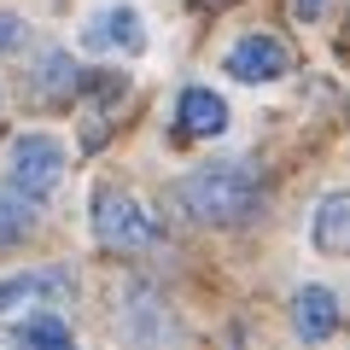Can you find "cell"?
I'll return each instance as SVG.
<instances>
[{"label":"cell","mask_w":350,"mask_h":350,"mask_svg":"<svg viewBox=\"0 0 350 350\" xmlns=\"http://www.w3.org/2000/svg\"><path fill=\"white\" fill-rule=\"evenodd\" d=\"M181 204H187L199 222H251V216L262 211V187L257 175L245 170V163H204L199 175H187L181 181Z\"/></svg>","instance_id":"obj_1"},{"label":"cell","mask_w":350,"mask_h":350,"mask_svg":"<svg viewBox=\"0 0 350 350\" xmlns=\"http://www.w3.org/2000/svg\"><path fill=\"white\" fill-rule=\"evenodd\" d=\"M94 234H100V245H117V251H152L163 239V228L152 222V211H140L135 199L100 193V199H94Z\"/></svg>","instance_id":"obj_2"},{"label":"cell","mask_w":350,"mask_h":350,"mask_svg":"<svg viewBox=\"0 0 350 350\" xmlns=\"http://www.w3.org/2000/svg\"><path fill=\"white\" fill-rule=\"evenodd\" d=\"M59 175H64V146L53 135H18L12 140V181L24 193H53L59 187Z\"/></svg>","instance_id":"obj_3"},{"label":"cell","mask_w":350,"mask_h":350,"mask_svg":"<svg viewBox=\"0 0 350 350\" xmlns=\"http://www.w3.org/2000/svg\"><path fill=\"white\" fill-rule=\"evenodd\" d=\"M76 275L64 262H47V269H24V275H0V310H12V304H59L70 298Z\"/></svg>","instance_id":"obj_4"},{"label":"cell","mask_w":350,"mask_h":350,"mask_svg":"<svg viewBox=\"0 0 350 350\" xmlns=\"http://www.w3.org/2000/svg\"><path fill=\"white\" fill-rule=\"evenodd\" d=\"M228 70H234L239 82H275V76L292 70V53L280 47L275 36H239L234 47H228Z\"/></svg>","instance_id":"obj_5"},{"label":"cell","mask_w":350,"mask_h":350,"mask_svg":"<svg viewBox=\"0 0 350 350\" xmlns=\"http://www.w3.org/2000/svg\"><path fill=\"white\" fill-rule=\"evenodd\" d=\"M292 327H298V338H333L338 327V298L327 286H304L298 298H292Z\"/></svg>","instance_id":"obj_6"},{"label":"cell","mask_w":350,"mask_h":350,"mask_svg":"<svg viewBox=\"0 0 350 350\" xmlns=\"http://www.w3.org/2000/svg\"><path fill=\"white\" fill-rule=\"evenodd\" d=\"M175 117H181V135H222L228 129V105L211 88H187L181 105H175Z\"/></svg>","instance_id":"obj_7"},{"label":"cell","mask_w":350,"mask_h":350,"mask_svg":"<svg viewBox=\"0 0 350 350\" xmlns=\"http://www.w3.org/2000/svg\"><path fill=\"white\" fill-rule=\"evenodd\" d=\"M88 41H94V47H123V53H140V47H146V36H140V12H135V6H117V12H105L100 24L88 29Z\"/></svg>","instance_id":"obj_8"},{"label":"cell","mask_w":350,"mask_h":350,"mask_svg":"<svg viewBox=\"0 0 350 350\" xmlns=\"http://www.w3.org/2000/svg\"><path fill=\"white\" fill-rule=\"evenodd\" d=\"M345 245H350V199L333 193V199L321 204V216H315V251H321V257H338Z\"/></svg>","instance_id":"obj_9"},{"label":"cell","mask_w":350,"mask_h":350,"mask_svg":"<svg viewBox=\"0 0 350 350\" xmlns=\"http://www.w3.org/2000/svg\"><path fill=\"white\" fill-rule=\"evenodd\" d=\"M29 228H36V193H24L18 181H12V187H0V245L24 239Z\"/></svg>","instance_id":"obj_10"},{"label":"cell","mask_w":350,"mask_h":350,"mask_svg":"<svg viewBox=\"0 0 350 350\" xmlns=\"http://www.w3.org/2000/svg\"><path fill=\"white\" fill-rule=\"evenodd\" d=\"M117 94H123V76H94V82H88V100H82V111H88L82 140H88V146H100V140H105V100H117Z\"/></svg>","instance_id":"obj_11"},{"label":"cell","mask_w":350,"mask_h":350,"mask_svg":"<svg viewBox=\"0 0 350 350\" xmlns=\"http://www.w3.org/2000/svg\"><path fill=\"white\" fill-rule=\"evenodd\" d=\"M12 338L18 345H53L59 350V345H70V327H64L59 315H24V321L12 327Z\"/></svg>","instance_id":"obj_12"},{"label":"cell","mask_w":350,"mask_h":350,"mask_svg":"<svg viewBox=\"0 0 350 350\" xmlns=\"http://www.w3.org/2000/svg\"><path fill=\"white\" fill-rule=\"evenodd\" d=\"M70 82H76V70L64 64V53H47V59H41V88H47V94H70Z\"/></svg>","instance_id":"obj_13"},{"label":"cell","mask_w":350,"mask_h":350,"mask_svg":"<svg viewBox=\"0 0 350 350\" xmlns=\"http://www.w3.org/2000/svg\"><path fill=\"white\" fill-rule=\"evenodd\" d=\"M18 36H24V24H18V18H12V12H0V53L12 47V41H18Z\"/></svg>","instance_id":"obj_14"},{"label":"cell","mask_w":350,"mask_h":350,"mask_svg":"<svg viewBox=\"0 0 350 350\" xmlns=\"http://www.w3.org/2000/svg\"><path fill=\"white\" fill-rule=\"evenodd\" d=\"M321 6H327V0H292V12H298V18H321Z\"/></svg>","instance_id":"obj_15"},{"label":"cell","mask_w":350,"mask_h":350,"mask_svg":"<svg viewBox=\"0 0 350 350\" xmlns=\"http://www.w3.org/2000/svg\"><path fill=\"white\" fill-rule=\"evenodd\" d=\"M199 6L204 12H222V6H234V0H199Z\"/></svg>","instance_id":"obj_16"}]
</instances>
